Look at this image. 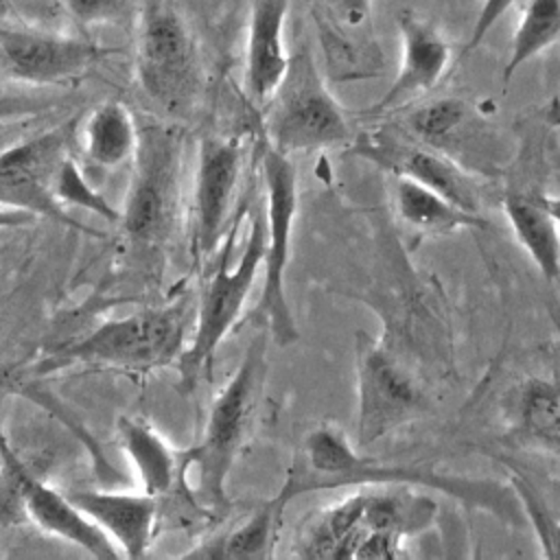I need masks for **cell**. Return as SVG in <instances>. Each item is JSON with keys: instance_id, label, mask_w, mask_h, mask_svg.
Wrapping results in <instances>:
<instances>
[{"instance_id": "15", "label": "cell", "mask_w": 560, "mask_h": 560, "mask_svg": "<svg viewBox=\"0 0 560 560\" xmlns=\"http://www.w3.org/2000/svg\"><path fill=\"white\" fill-rule=\"evenodd\" d=\"M101 55L88 39L0 26V77L52 85L81 77Z\"/></svg>"}, {"instance_id": "27", "label": "cell", "mask_w": 560, "mask_h": 560, "mask_svg": "<svg viewBox=\"0 0 560 560\" xmlns=\"http://www.w3.org/2000/svg\"><path fill=\"white\" fill-rule=\"evenodd\" d=\"M510 486L521 505L525 523L532 525L538 545L542 547V556L560 560V518L551 512L538 488L518 470L510 468Z\"/></svg>"}, {"instance_id": "16", "label": "cell", "mask_w": 560, "mask_h": 560, "mask_svg": "<svg viewBox=\"0 0 560 560\" xmlns=\"http://www.w3.org/2000/svg\"><path fill=\"white\" fill-rule=\"evenodd\" d=\"M402 37V59L396 79L389 90L365 109L368 116H383L396 112L398 107L416 101L438 85L442 79L451 48L444 35L427 20H420L411 13H402L398 20Z\"/></svg>"}, {"instance_id": "35", "label": "cell", "mask_w": 560, "mask_h": 560, "mask_svg": "<svg viewBox=\"0 0 560 560\" xmlns=\"http://www.w3.org/2000/svg\"><path fill=\"white\" fill-rule=\"evenodd\" d=\"M9 11H11V2L9 0H0V20L7 18Z\"/></svg>"}, {"instance_id": "32", "label": "cell", "mask_w": 560, "mask_h": 560, "mask_svg": "<svg viewBox=\"0 0 560 560\" xmlns=\"http://www.w3.org/2000/svg\"><path fill=\"white\" fill-rule=\"evenodd\" d=\"M328 7L350 26H359L368 15L372 0H326Z\"/></svg>"}, {"instance_id": "23", "label": "cell", "mask_w": 560, "mask_h": 560, "mask_svg": "<svg viewBox=\"0 0 560 560\" xmlns=\"http://www.w3.org/2000/svg\"><path fill=\"white\" fill-rule=\"evenodd\" d=\"M284 505L271 497L260 503L243 523L219 538L201 542L186 556L195 558H236V560H265L273 556Z\"/></svg>"}, {"instance_id": "17", "label": "cell", "mask_w": 560, "mask_h": 560, "mask_svg": "<svg viewBox=\"0 0 560 560\" xmlns=\"http://www.w3.org/2000/svg\"><path fill=\"white\" fill-rule=\"evenodd\" d=\"M68 497L125 558L147 553L158 525V497L109 490H72Z\"/></svg>"}, {"instance_id": "18", "label": "cell", "mask_w": 560, "mask_h": 560, "mask_svg": "<svg viewBox=\"0 0 560 560\" xmlns=\"http://www.w3.org/2000/svg\"><path fill=\"white\" fill-rule=\"evenodd\" d=\"M287 9L289 0H252L245 48V90L258 105H265L287 68Z\"/></svg>"}, {"instance_id": "22", "label": "cell", "mask_w": 560, "mask_h": 560, "mask_svg": "<svg viewBox=\"0 0 560 560\" xmlns=\"http://www.w3.org/2000/svg\"><path fill=\"white\" fill-rule=\"evenodd\" d=\"M118 440L140 479L142 492L160 497L173 488L182 472V462L151 424L140 418L120 416Z\"/></svg>"}, {"instance_id": "3", "label": "cell", "mask_w": 560, "mask_h": 560, "mask_svg": "<svg viewBox=\"0 0 560 560\" xmlns=\"http://www.w3.org/2000/svg\"><path fill=\"white\" fill-rule=\"evenodd\" d=\"M269 346L271 339L265 330L249 341L236 372L210 405L201 440L179 459L182 472L195 470L199 494L214 512L228 508L225 483L254 427L269 370Z\"/></svg>"}, {"instance_id": "4", "label": "cell", "mask_w": 560, "mask_h": 560, "mask_svg": "<svg viewBox=\"0 0 560 560\" xmlns=\"http://www.w3.org/2000/svg\"><path fill=\"white\" fill-rule=\"evenodd\" d=\"M232 232L228 236V243L221 245L217 267L201 291L192 339L175 361L179 383L186 392L195 389L199 378L210 376L217 348L238 324L245 302L254 289L256 276L262 269L267 238L265 206H258V210L252 214L247 238L234 262L230 258Z\"/></svg>"}, {"instance_id": "25", "label": "cell", "mask_w": 560, "mask_h": 560, "mask_svg": "<svg viewBox=\"0 0 560 560\" xmlns=\"http://www.w3.org/2000/svg\"><path fill=\"white\" fill-rule=\"evenodd\" d=\"M560 39V0H527L521 22L512 37L510 57L503 68V81H510L516 70L532 57L540 55Z\"/></svg>"}, {"instance_id": "11", "label": "cell", "mask_w": 560, "mask_h": 560, "mask_svg": "<svg viewBox=\"0 0 560 560\" xmlns=\"http://www.w3.org/2000/svg\"><path fill=\"white\" fill-rule=\"evenodd\" d=\"M352 151L387 171L392 177H407L418 182L459 208L481 214L483 197L477 179L455 158L429 147L413 136H398L392 131H365L361 133Z\"/></svg>"}, {"instance_id": "34", "label": "cell", "mask_w": 560, "mask_h": 560, "mask_svg": "<svg viewBox=\"0 0 560 560\" xmlns=\"http://www.w3.org/2000/svg\"><path fill=\"white\" fill-rule=\"evenodd\" d=\"M542 201H545V208L549 210L556 228L560 230V195H547L542 192Z\"/></svg>"}, {"instance_id": "1", "label": "cell", "mask_w": 560, "mask_h": 560, "mask_svg": "<svg viewBox=\"0 0 560 560\" xmlns=\"http://www.w3.org/2000/svg\"><path fill=\"white\" fill-rule=\"evenodd\" d=\"M383 483H402L438 490L464 503L466 508L486 510L508 525L525 523L510 483H499L494 479L457 477L420 466L378 462L374 457L361 455L346 435V431L335 422H322L302 438L300 451L293 457L287 477L273 497L284 508H289V503L308 492Z\"/></svg>"}, {"instance_id": "6", "label": "cell", "mask_w": 560, "mask_h": 560, "mask_svg": "<svg viewBox=\"0 0 560 560\" xmlns=\"http://www.w3.org/2000/svg\"><path fill=\"white\" fill-rule=\"evenodd\" d=\"M184 300L144 308L127 317L103 322L83 339L59 348L42 370H57L68 363H98L122 370H153L171 365L186 348Z\"/></svg>"}, {"instance_id": "14", "label": "cell", "mask_w": 560, "mask_h": 560, "mask_svg": "<svg viewBox=\"0 0 560 560\" xmlns=\"http://www.w3.org/2000/svg\"><path fill=\"white\" fill-rule=\"evenodd\" d=\"M241 142L208 136L199 147L192 195V247L208 260L221 247L241 177Z\"/></svg>"}, {"instance_id": "28", "label": "cell", "mask_w": 560, "mask_h": 560, "mask_svg": "<svg viewBox=\"0 0 560 560\" xmlns=\"http://www.w3.org/2000/svg\"><path fill=\"white\" fill-rule=\"evenodd\" d=\"M52 192L57 197V201L61 206H83L88 210H94L98 214H103L105 219H120V212H116L107 201L105 197H101L98 192H94L90 188V184L85 182L81 168L77 166V162L66 155L59 164V171L55 175V182H52Z\"/></svg>"}, {"instance_id": "9", "label": "cell", "mask_w": 560, "mask_h": 560, "mask_svg": "<svg viewBox=\"0 0 560 560\" xmlns=\"http://www.w3.org/2000/svg\"><path fill=\"white\" fill-rule=\"evenodd\" d=\"M138 81L147 96L168 114H184L199 92L195 39L173 4L149 0L138 20Z\"/></svg>"}, {"instance_id": "24", "label": "cell", "mask_w": 560, "mask_h": 560, "mask_svg": "<svg viewBox=\"0 0 560 560\" xmlns=\"http://www.w3.org/2000/svg\"><path fill=\"white\" fill-rule=\"evenodd\" d=\"M85 158L101 168H118L133 160L138 147V125L120 101L101 103L83 122L81 131Z\"/></svg>"}, {"instance_id": "26", "label": "cell", "mask_w": 560, "mask_h": 560, "mask_svg": "<svg viewBox=\"0 0 560 560\" xmlns=\"http://www.w3.org/2000/svg\"><path fill=\"white\" fill-rule=\"evenodd\" d=\"M468 118V107L459 98H438L429 105L413 109L407 116L409 133L440 151L446 153V144L453 142L457 129L464 127Z\"/></svg>"}, {"instance_id": "33", "label": "cell", "mask_w": 560, "mask_h": 560, "mask_svg": "<svg viewBox=\"0 0 560 560\" xmlns=\"http://www.w3.org/2000/svg\"><path fill=\"white\" fill-rule=\"evenodd\" d=\"M37 219V214L22 210V208H13V206H2L0 203V230H9V228H24L28 223H33Z\"/></svg>"}, {"instance_id": "19", "label": "cell", "mask_w": 560, "mask_h": 560, "mask_svg": "<svg viewBox=\"0 0 560 560\" xmlns=\"http://www.w3.org/2000/svg\"><path fill=\"white\" fill-rule=\"evenodd\" d=\"M508 418L518 442L560 457V381L547 376L523 381L508 402Z\"/></svg>"}, {"instance_id": "20", "label": "cell", "mask_w": 560, "mask_h": 560, "mask_svg": "<svg viewBox=\"0 0 560 560\" xmlns=\"http://www.w3.org/2000/svg\"><path fill=\"white\" fill-rule=\"evenodd\" d=\"M503 214L540 276L549 282L560 278V230L545 208L542 192L510 190L503 195Z\"/></svg>"}, {"instance_id": "5", "label": "cell", "mask_w": 560, "mask_h": 560, "mask_svg": "<svg viewBox=\"0 0 560 560\" xmlns=\"http://www.w3.org/2000/svg\"><path fill=\"white\" fill-rule=\"evenodd\" d=\"M265 131L267 144L284 155L352 140L348 118L304 44L289 52L284 74L265 101Z\"/></svg>"}, {"instance_id": "10", "label": "cell", "mask_w": 560, "mask_h": 560, "mask_svg": "<svg viewBox=\"0 0 560 560\" xmlns=\"http://www.w3.org/2000/svg\"><path fill=\"white\" fill-rule=\"evenodd\" d=\"M182 138L166 125L138 127L133 175L120 221L129 236L142 243H162L179 210Z\"/></svg>"}, {"instance_id": "29", "label": "cell", "mask_w": 560, "mask_h": 560, "mask_svg": "<svg viewBox=\"0 0 560 560\" xmlns=\"http://www.w3.org/2000/svg\"><path fill=\"white\" fill-rule=\"evenodd\" d=\"M79 24H98L120 15L122 0H59Z\"/></svg>"}, {"instance_id": "31", "label": "cell", "mask_w": 560, "mask_h": 560, "mask_svg": "<svg viewBox=\"0 0 560 560\" xmlns=\"http://www.w3.org/2000/svg\"><path fill=\"white\" fill-rule=\"evenodd\" d=\"M516 0H486L477 20H475V26L470 31V37H468V44H466V50H472L475 46H479L483 42V37L488 35V31L499 22V18H503V13L514 4Z\"/></svg>"}, {"instance_id": "13", "label": "cell", "mask_w": 560, "mask_h": 560, "mask_svg": "<svg viewBox=\"0 0 560 560\" xmlns=\"http://www.w3.org/2000/svg\"><path fill=\"white\" fill-rule=\"evenodd\" d=\"M0 459L2 468L9 477L11 490L26 512V516L46 534L57 536L66 542H72L88 551L94 558H120L122 553L109 540L105 532H101L68 497V492H59L39 477H35L13 453L0 431Z\"/></svg>"}, {"instance_id": "30", "label": "cell", "mask_w": 560, "mask_h": 560, "mask_svg": "<svg viewBox=\"0 0 560 560\" xmlns=\"http://www.w3.org/2000/svg\"><path fill=\"white\" fill-rule=\"evenodd\" d=\"M46 107H48V98L33 96L26 92L0 90V122L13 120V118H24V116H31Z\"/></svg>"}, {"instance_id": "12", "label": "cell", "mask_w": 560, "mask_h": 560, "mask_svg": "<svg viewBox=\"0 0 560 560\" xmlns=\"http://www.w3.org/2000/svg\"><path fill=\"white\" fill-rule=\"evenodd\" d=\"M70 127H57L0 151V203L44 214L66 225L81 228L52 192L61 160L68 155Z\"/></svg>"}, {"instance_id": "8", "label": "cell", "mask_w": 560, "mask_h": 560, "mask_svg": "<svg viewBox=\"0 0 560 560\" xmlns=\"http://www.w3.org/2000/svg\"><path fill=\"white\" fill-rule=\"evenodd\" d=\"M357 374V442L372 446L416 420L429 407L424 385L416 378L385 339L365 330L354 337Z\"/></svg>"}, {"instance_id": "7", "label": "cell", "mask_w": 560, "mask_h": 560, "mask_svg": "<svg viewBox=\"0 0 560 560\" xmlns=\"http://www.w3.org/2000/svg\"><path fill=\"white\" fill-rule=\"evenodd\" d=\"M260 173L265 179V256L262 287L258 302L249 313V322L260 326L278 348H289L298 341V324L289 306L284 276L289 265L291 232L298 212V173L291 155L265 147L260 153Z\"/></svg>"}, {"instance_id": "21", "label": "cell", "mask_w": 560, "mask_h": 560, "mask_svg": "<svg viewBox=\"0 0 560 560\" xmlns=\"http://www.w3.org/2000/svg\"><path fill=\"white\" fill-rule=\"evenodd\" d=\"M392 203L405 225L424 234H451L488 225L483 214L468 212L444 195L407 177H392Z\"/></svg>"}, {"instance_id": "2", "label": "cell", "mask_w": 560, "mask_h": 560, "mask_svg": "<svg viewBox=\"0 0 560 560\" xmlns=\"http://www.w3.org/2000/svg\"><path fill=\"white\" fill-rule=\"evenodd\" d=\"M438 503L413 486H359L304 527L298 553L306 558H396L402 538L435 521Z\"/></svg>"}]
</instances>
